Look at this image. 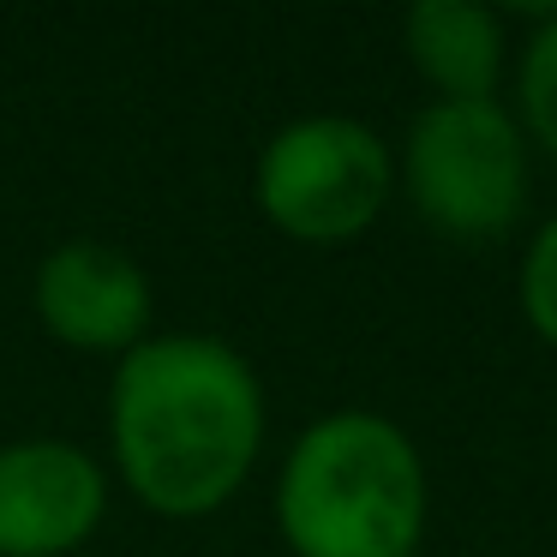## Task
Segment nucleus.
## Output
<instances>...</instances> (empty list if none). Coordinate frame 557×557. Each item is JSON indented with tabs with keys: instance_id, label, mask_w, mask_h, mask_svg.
<instances>
[{
	"instance_id": "3",
	"label": "nucleus",
	"mask_w": 557,
	"mask_h": 557,
	"mask_svg": "<svg viewBox=\"0 0 557 557\" xmlns=\"http://www.w3.org/2000/svg\"><path fill=\"white\" fill-rule=\"evenodd\" d=\"M396 181L437 234L468 246L504 240L528 210V133L497 97H432L401 138Z\"/></svg>"
},
{
	"instance_id": "5",
	"label": "nucleus",
	"mask_w": 557,
	"mask_h": 557,
	"mask_svg": "<svg viewBox=\"0 0 557 557\" xmlns=\"http://www.w3.org/2000/svg\"><path fill=\"white\" fill-rule=\"evenodd\" d=\"M109 516V473L73 437L0 449V557H66Z\"/></svg>"
},
{
	"instance_id": "9",
	"label": "nucleus",
	"mask_w": 557,
	"mask_h": 557,
	"mask_svg": "<svg viewBox=\"0 0 557 557\" xmlns=\"http://www.w3.org/2000/svg\"><path fill=\"white\" fill-rule=\"evenodd\" d=\"M521 318L545 348H557V210L540 222V234L521 252Z\"/></svg>"
},
{
	"instance_id": "1",
	"label": "nucleus",
	"mask_w": 557,
	"mask_h": 557,
	"mask_svg": "<svg viewBox=\"0 0 557 557\" xmlns=\"http://www.w3.org/2000/svg\"><path fill=\"white\" fill-rule=\"evenodd\" d=\"M109 449L126 492L157 516H210L264 449V384L216 336H145L109 384Z\"/></svg>"
},
{
	"instance_id": "4",
	"label": "nucleus",
	"mask_w": 557,
	"mask_h": 557,
	"mask_svg": "<svg viewBox=\"0 0 557 557\" xmlns=\"http://www.w3.org/2000/svg\"><path fill=\"white\" fill-rule=\"evenodd\" d=\"M252 193L276 234L300 246H348L396 198V157L354 114H300L264 138Z\"/></svg>"
},
{
	"instance_id": "7",
	"label": "nucleus",
	"mask_w": 557,
	"mask_h": 557,
	"mask_svg": "<svg viewBox=\"0 0 557 557\" xmlns=\"http://www.w3.org/2000/svg\"><path fill=\"white\" fill-rule=\"evenodd\" d=\"M401 42L408 61L425 85L437 90V102H480L497 97L504 78V18L480 0H413L401 18Z\"/></svg>"
},
{
	"instance_id": "6",
	"label": "nucleus",
	"mask_w": 557,
	"mask_h": 557,
	"mask_svg": "<svg viewBox=\"0 0 557 557\" xmlns=\"http://www.w3.org/2000/svg\"><path fill=\"white\" fill-rule=\"evenodd\" d=\"M30 300L54 342L78 354H114V360L150 336V306H157L145 264L109 240H85V234L42 252Z\"/></svg>"
},
{
	"instance_id": "2",
	"label": "nucleus",
	"mask_w": 557,
	"mask_h": 557,
	"mask_svg": "<svg viewBox=\"0 0 557 557\" xmlns=\"http://www.w3.org/2000/svg\"><path fill=\"white\" fill-rule=\"evenodd\" d=\"M432 480L389 413H318L276 473V528L294 557H413Z\"/></svg>"
},
{
	"instance_id": "8",
	"label": "nucleus",
	"mask_w": 557,
	"mask_h": 557,
	"mask_svg": "<svg viewBox=\"0 0 557 557\" xmlns=\"http://www.w3.org/2000/svg\"><path fill=\"white\" fill-rule=\"evenodd\" d=\"M516 121L533 145L557 157V7L540 18L516 66Z\"/></svg>"
}]
</instances>
